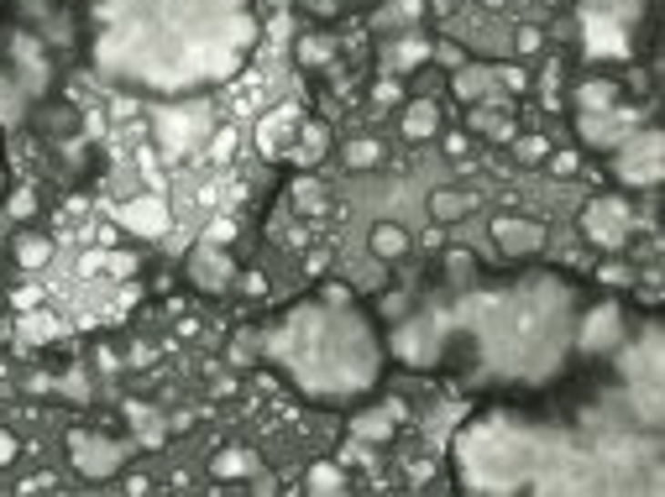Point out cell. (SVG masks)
Instances as JSON below:
<instances>
[{"label": "cell", "instance_id": "6da1fadb", "mask_svg": "<svg viewBox=\"0 0 665 497\" xmlns=\"http://www.w3.org/2000/svg\"><path fill=\"white\" fill-rule=\"evenodd\" d=\"M582 230L598 241V247H619L629 236V215H624V205H613V199H598V205H587V215H582Z\"/></svg>", "mask_w": 665, "mask_h": 497}, {"label": "cell", "instance_id": "7a4b0ae2", "mask_svg": "<svg viewBox=\"0 0 665 497\" xmlns=\"http://www.w3.org/2000/svg\"><path fill=\"white\" fill-rule=\"evenodd\" d=\"M121 226L126 230H137V236H163L168 230V205L158 199V194H142V199H126L121 209Z\"/></svg>", "mask_w": 665, "mask_h": 497}, {"label": "cell", "instance_id": "3957f363", "mask_svg": "<svg viewBox=\"0 0 665 497\" xmlns=\"http://www.w3.org/2000/svg\"><path fill=\"white\" fill-rule=\"evenodd\" d=\"M68 451H74V466H79L84 477H110V472L121 466V451H116V445L89 440V435H74L68 440Z\"/></svg>", "mask_w": 665, "mask_h": 497}, {"label": "cell", "instance_id": "277c9868", "mask_svg": "<svg viewBox=\"0 0 665 497\" xmlns=\"http://www.w3.org/2000/svg\"><path fill=\"white\" fill-rule=\"evenodd\" d=\"M587 53H592V58H624L629 53L624 26L613 16H603V11H592V16H587Z\"/></svg>", "mask_w": 665, "mask_h": 497}, {"label": "cell", "instance_id": "5b68a950", "mask_svg": "<svg viewBox=\"0 0 665 497\" xmlns=\"http://www.w3.org/2000/svg\"><path fill=\"white\" fill-rule=\"evenodd\" d=\"M619 178H624V184H655V178H660V137H645V142H639V157L624 152Z\"/></svg>", "mask_w": 665, "mask_h": 497}, {"label": "cell", "instance_id": "8992f818", "mask_svg": "<svg viewBox=\"0 0 665 497\" xmlns=\"http://www.w3.org/2000/svg\"><path fill=\"white\" fill-rule=\"evenodd\" d=\"M493 236H498V247L514 251V257L545 247V226H535V220H498V226H493Z\"/></svg>", "mask_w": 665, "mask_h": 497}, {"label": "cell", "instance_id": "52a82bcc", "mask_svg": "<svg viewBox=\"0 0 665 497\" xmlns=\"http://www.w3.org/2000/svg\"><path fill=\"white\" fill-rule=\"evenodd\" d=\"M194 121L200 116H158V142H163V152H184L189 147V137H194Z\"/></svg>", "mask_w": 665, "mask_h": 497}, {"label": "cell", "instance_id": "ba28073f", "mask_svg": "<svg viewBox=\"0 0 665 497\" xmlns=\"http://www.w3.org/2000/svg\"><path fill=\"white\" fill-rule=\"evenodd\" d=\"M629 126H634V116H587L582 131H587V142H613V137H624Z\"/></svg>", "mask_w": 665, "mask_h": 497}, {"label": "cell", "instance_id": "9c48e42d", "mask_svg": "<svg viewBox=\"0 0 665 497\" xmlns=\"http://www.w3.org/2000/svg\"><path fill=\"white\" fill-rule=\"evenodd\" d=\"M430 209H435V220H445V226H451V220H461V215L472 209V199H466V194H456V188H435V194H430Z\"/></svg>", "mask_w": 665, "mask_h": 497}, {"label": "cell", "instance_id": "30bf717a", "mask_svg": "<svg viewBox=\"0 0 665 497\" xmlns=\"http://www.w3.org/2000/svg\"><path fill=\"white\" fill-rule=\"evenodd\" d=\"M373 251H377V257H404V251H409V236H404V226L383 220V226L373 230Z\"/></svg>", "mask_w": 665, "mask_h": 497}, {"label": "cell", "instance_id": "8fae6325", "mask_svg": "<svg viewBox=\"0 0 665 497\" xmlns=\"http://www.w3.org/2000/svg\"><path fill=\"white\" fill-rule=\"evenodd\" d=\"M21 335H26L32 346H53V340L63 335V325L53 320V314H26V320H21Z\"/></svg>", "mask_w": 665, "mask_h": 497}, {"label": "cell", "instance_id": "7c38bea8", "mask_svg": "<svg viewBox=\"0 0 665 497\" xmlns=\"http://www.w3.org/2000/svg\"><path fill=\"white\" fill-rule=\"evenodd\" d=\"M435 126H440V110H435L430 100L409 105V116H404V131H409V137H430Z\"/></svg>", "mask_w": 665, "mask_h": 497}, {"label": "cell", "instance_id": "4fadbf2b", "mask_svg": "<svg viewBox=\"0 0 665 497\" xmlns=\"http://www.w3.org/2000/svg\"><path fill=\"white\" fill-rule=\"evenodd\" d=\"M289 131H293V110H272L268 121H262V147L278 152V147L289 142Z\"/></svg>", "mask_w": 665, "mask_h": 497}, {"label": "cell", "instance_id": "5bb4252c", "mask_svg": "<svg viewBox=\"0 0 665 497\" xmlns=\"http://www.w3.org/2000/svg\"><path fill=\"white\" fill-rule=\"evenodd\" d=\"M487 84H493L487 68H461V74H456V95H461V100H482V95H487Z\"/></svg>", "mask_w": 665, "mask_h": 497}, {"label": "cell", "instance_id": "9a60e30c", "mask_svg": "<svg viewBox=\"0 0 665 497\" xmlns=\"http://www.w3.org/2000/svg\"><path fill=\"white\" fill-rule=\"evenodd\" d=\"M613 95H619V89H613L608 79H592V84H582V95H577V100H582V110H608Z\"/></svg>", "mask_w": 665, "mask_h": 497}, {"label": "cell", "instance_id": "2e32d148", "mask_svg": "<svg viewBox=\"0 0 665 497\" xmlns=\"http://www.w3.org/2000/svg\"><path fill=\"white\" fill-rule=\"evenodd\" d=\"M194 278H200V283H226L230 262L226 257H200V262H194Z\"/></svg>", "mask_w": 665, "mask_h": 497}, {"label": "cell", "instance_id": "e0dca14e", "mask_svg": "<svg viewBox=\"0 0 665 497\" xmlns=\"http://www.w3.org/2000/svg\"><path fill=\"white\" fill-rule=\"evenodd\" d=\"M388 430H394V419H388V414H362V419H356V435H362V440H383Z\"/></svg>", "mask_w": 665, "mask_h": 497}, {"label": "cell", "instance_id": "ac0fdd59", "mask_svg": "<svg viewBox=\"0 0 665 497\" xmlns=\"http://www.w3.org/2000/svg\"><path fill=\"white\" fill-rule=\"evenodd\" d=\"M377 157H383V147H377V142H352V147H346V163H352V167H373Z\"/></svg>", "mask_w": 665, "mask_h": 497}, {"label": "cell", "instance_id": "d6986e66", "mask_svg": "<svg viewBox=\"0 0 665 497\" xmlns=\"http://www.w3.org/2000/svg\"><path fill=\"white\" fill-rule=\"evenodd\" d=\"M310 492H341V472H335V466H314V472H310Z\"/></svg>", "mask_w": 665, "mask_h": 497}, {"label": "cell", "instance_id": "ffe728a7", "mask_svg": "<svg viewBox=\"0 0 665 497\" xmlns=\"http://www.w3.org/2000/svg\"><path fill=\"white\" fill-rule=\"evenodd\" d=\"M230 152H236V131L220 126V131H215V142H210V157H215V163H226Z\"/></svg>", "mask_w": 665, "mask_h": 497}, {"label": "cell", "instance_id": "44dd1931", "mask_svg": "<svg viewBox=\"0 0 665 497\" xmlns=\"http://www.w3.org/2000/svg\"><path fill=\"white\" fill-rule=\"evenodd\" d=\"M299 58H304V63H325V58H331V42H325V37H304V42H299Z\"/></svg>", "mask_w": 665, "mask_h": 497}, {"label": "cell", "instance_id": "7402d4cb", "mask_svg": "<svg viewBox=\"0 0 665 497\" xmlns=\"http://www.w3.org/2000/svg\"><path fill=\"white\" fill-rule=\"evenodd\" d=\"M247 466H251V456H241V451H226V456L215 461V472H220V477H241Z\"/></svg>", "mask_w": 665, "mask_h": 497}, {"label": "cell", "instance_id": "603a6c76", "mask_svg": "<svg viewBox=\"0 0 665 497\" xmlns=\"http://www.w3.org/2000/svg\"><path fill=\"white\" fill-rule=\"evenodd\" d=\"M613 325H619V314L603 309L598 314V335H587V346H608V340H613Z\"/></svg>", "mask_w": 665, "mask_h": 497}, {"label": "cell", "instance_id": "cb8c5ba5", "mask_svg": "<svg viewBox=\"0 0 665 497\" xmlns=\"http://www.w3.org/2000/svg\"><path fill=\"white\" fill-rule=\"evenodd\" d=\"M477 126H482V131H487V137H498V142H503V137H508V131H514V126L503 121V116H493V110H477Z\"/></svg>", "mask_w": 665, "mask_h": 497}, {"label": "cell", "instance_id": "d4e9b609", "mask_svg": "<svg viewBox=\"0 0 665 497\" xmlns=\"http://www.w3.org/2000/svg\"><path fill=\"white\" fill-rule=\"evenodd\" d=\"M425 58H430L425 42H404V47H398V68H414V63H425Z\"/></svg>", "mask_w": 665, "mask_h": 497}, {"label": "cell", "instance_id": "484cf974", "mask_svg": "<svg viewBox=\"0 0 665 497\" xmlns=\"http://www.w3.org/2000/svg\"><path fill=\"white\" fill-rule=\"evenodd\" d=\"M47 257H53V251H47V241H21V262H26V268H42Z\"/></svg>", "mask_w": 665, "mask_h": 497}, {"label": "cell", "instance_id": "4316f807", "mask_svg": "<svg viewBox=\"0 0 665 497\" xmlns=\"http://www.w3.org/2000/svg\"><path fill=\"white\" fill-rule=\"evenodd\" d=\"M226 47H247L251 37H257V26H251V21H230V32H226Z\"/></svg>", "mask_w": 665, "mask_h": 497}, {"label": "cell", "instance_id": "83f0119b", "mask_svg": "<svg viewBox=\"0 0 665 497\" xmlns=\"http://www.w3.org/2000/svg\"><path fill=\"white\" fill-rule=\"evenodd\" d=\"M230 236H236V226H230V220H210V230H205L210 247H220V241H230Z\"/></svg>", "mask_w": 665, "mask_h": 497}, {"label": "cell", "instance_id": "f1b7e54d", "mask_svg": "<svg viewBox=\"0 0 665 497\" xmlns=\"http://www.w3.org/2000/svg\"><path fill=\"white\" fill-rule=\"evenodd\" d=\"M320 147H325V131H320V126H310V137H304V163H314V157H320Z\"/></svg>", "mask_w": 665, "mask_h": 497}, {"label": "cell", "instance_id": "f546056e", "mask_svg": "<svg viewBox=\"0 0 665 497\" xmlns=\"http://www.w3.org/2000/svg\"><path fill=\"white\" fill-rule=\"evenodd\" d=\"M514 47H519V53H535V47H540V32H535V26H524V32H519V42H514Z\"/></svg>", "mask_w": 665, "mask_h": 497}, {"label": "cell", "instance_id": "4dcf8cb0", "mask_svg": "<svg viewBox=\"0 0 665 497\" xmlns=\"http://www.w3.org/2000/svg\"><path fill=\"white\" fill-rule=\"evenodd\" d=\"M556 173H561V178H571V173H577V157H571V152H561V157H556Z\"/></svg>", "mask_w": 665, "mask_h": 497}, {"label": "cell", "instance_id": "1f68e13d", "mask_svg": "<svg viewBox=\"0 0 665 497\" xmlns=\"http://www.w3.org/2000/svg\"><path fill=\"white\" fill-rule=\"evenodd\" d=\"M498 84H508V89H519V84H524V68H503V74H498Z\"/></svg>", "mask_w": 665, "mask_h": 497}, {"label": "cell", "instance_id": "d6a6232c", "mask_svg": "<svg viewBox=\"0 0 665 497\" xmlns=\"http://www.w3.org/2000/svg\"><path fill=\"white\" fill-rule=\"evenodd\" d=\"M11 456H16V440H11V435H5V430H0V466H5V461H11Z\"/></svg>", "mask_w": 665, "mask_h": 497}, {"label": "cell", "instance_id": "836d02e7", "mask_svg": "<svg viewBox=\"0 0 665 497\" xmlns=\"http://www.w3.org/2000/svg\"><path fill=\"white\" fill-rule=\"evenodd\" d=\"M592 5H598V11H603V5H613V0H592Z\"/></svg>", "mask_w": 665, "mask_h": 497}]
</instances>
